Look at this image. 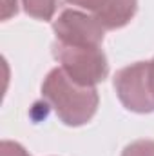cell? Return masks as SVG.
Segmentation results:
<instances>
[{
    "label": "cell",
    "instance_id": "1",
    "mask_svg": "<svg viewBox=\"0 0 154 156\" xmlns=\"http://www.w3.org/2000/svg\"><path fill=\"white\" fill-rule=\"evenodd\" d=\"M42 96L53 107L62 123L78 127L87 123L98 109L96 87H85L73 82L62 67L53 69L42 83Z\"/></svg>",
    "mask_w": 154,
    "mask_h": 156
},
{
    "label": "cell",
    "instance_id": "5",
    "mask_svg": "<svg viewBox=\"0 0 154 156\" xmlns=\"http://www.w3.org/2000/svg\"><path fill=\"white\" fill-rule=\"evenodd\" d=\"M69 4L89 11L105 29L127 26L138 9V0H67Z\"/></svg>",
    "mask_w": 154,
    "mask_h": 156
},
{
    "label": "cell",
    "instance_id": "9",
    "mask_svg": "<svg viewBox=\"0 0 154 156\" xmlns=\"http://www.w3.org/2000/svg\"><path fill=\"white\" fill-rule=\"evenodd\" d=\"M16 11H18L16 0H4V5H2V18L4 20H7L13 15H16Z\"/></svg>",
    "mask_w": 154,
    "mask_h": 156
},
{
    "label": "cell",
    "instance_id": "10",
    "mask_svg": "<svg viewBox=\"0 0 154 156\" xmlns=\"http://www.w3.org/2000/svg\"><path fill=\"white\" fill-rule=\"evenodd\" d=\"M149 75H151V85H152V93H154V58L149 60Z\"/></svg>",
    "mask_w": 154,
    "mask_h": 156
},
{
    "label": "cell",
    "instance_id": "2",
    "mask_svg": "<svg viewBox=\"0 0 154 156\" xmlns=\"http://www.w3.org/2000/svg\"><path fill=\"white\" fill-rule=\"evenodd\" d=\"M53 55L60 62L64 73L85 87H94L96 83L103 82L109 73L107 56L102 47L91 45H65L54 42Z\"/></svg>",
    "mask_w": 154,
    "mask_h": 156
},
{
    "label": "cell",
    "instance_id": "8",
    "mask_svg": "<svg viewBox=\"0 0 154 156\" xmlns=\"http://www.w3.org/2000/svg\"><path fill=\"white\" fill-rule=\"evenodd\" d=\"M0 156H31L20 144L11 142V140H4L0 144Z\"/></svg>",
    "mask_w": 154,
    "mask_h": 156
},
{
    "label": "cell",
    "instance_id": "7",
    "mask_svg": "<svg viewBox=\"0 0 154 156\" xmlns=\"http://www.w3.org/2000/svg\"><path fill=\"white\" fill-rule=\"evenodd\" d=\"M121 156H154V140H136L123 149Z\"/></svg>",
    "mask_w": 154,
    "mask_h": 156
},
{
    "label": "cell",
    "instance_id": "6",
    "mask_svg": "<svg viewBox=\"0 0 154 156\" xmlns=\"http://www.w3.org/2000/svg\"><path fill=\"white\" fill-rule=\"evenodd\" d=\"M26 13L38 20H51L56 13L58 0H22Z\"/></svg>",
    "mask_w": 154,
    "mask_h": 156
},
{
    "label": "cell",
    "instance_id": "4",
    "mask_svg": "<svg viewBox=\"0 0 154 156\" xmlns=\"http://www.w3.org/2000/svg\"><path fill=\"white\" fill-rule=\"evenodd\" d=\"M56 42L65 45H91L102 47L105 27L89 13L78 9H64L53 22Z\"/></svg>",
    "mask_w": 154,
    "mask_h": 156
},
{
    "label": "cell",
    "instance_id": "3",
    "mask_svg": "<svg viewBox=\"0 0 154 156\" xmlns=\"http://www.w3.org/2000/svg\"><path fill=\"white\" fill-rule=\"evenodd\" d=\"M114 89L125 109L132 113L154 111V93L149 75V62H136L120 69L114 76Z\"/></svg>",
    "mask_w": 154,
    "mask_h": 156
}]
</instances>
